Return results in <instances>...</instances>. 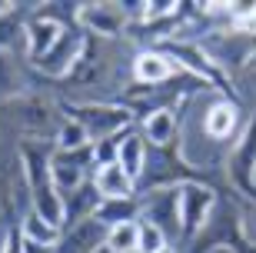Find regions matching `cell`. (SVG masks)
<instances>
[{"label":"cell","instance_id":"obj_1","mask_svg":"<svg viewBox=\"0 0 256 253\" xmlns=\"http://www.w3.org/2000/svg\"><path fill=\"white\" fill-rule=\"evenodd\" d=\"M66 117L84 123L90 140H104V137H120L124 130L133 127V113L124 103L110 100H90V103H66Z\"/></svg>","mask_w":256,"mask_h":253},{"label":"cell","instance_id":"obj_2","mask_svg":"<svg viewBox=\"0 0 256 253\" xmlns=\"http://www.w3.org/2000/svg\"><path fill=\"white\" fill-rule=\"evenodd\" d=\"M180 243H193L203 230H206L210 216L220 203V193L203 180H186L180 183Z\"/></svg>","mask_w":256,"mask_h":253},{"label":"cell","instance_id":"obj_3","mask_svg":"<svg viewBox=\"0 0 256 253\" xmlns=\"http://www.w3.org/2000/svg\"><path fill=\"white\" fill-rule=\"evenodd\" d=\"M223 170H226L230 187L240 190L250 203H256V113L246 120V127H243L240 137L233 140Z\"/></svg>","mask_w":256,"mask_h":253},{"label":"cell","instance_id":"obj_4","mask_svg":"<svg viewBox=\"0 0 256 253\" xmlns=\"http://www.w3.org/2000/svg\"><path fill=\"white\" fill-rule=\"evenodd\" d=\"M200 50L206 54V60L216 67L220 74H233V70H246L250 67V57L256 50V40L240 34L233 24L223 30H213L210 37L200 40Z\"/></svg>","mask_w":256,"mask_h":253},{"label":"cell","instance_id":"obj_5","mask_svg":"<svg viewBox=\"0 0 256 253\" xmlns=\"http://www.w3.org/2000/svg\"><path fill=\"white\" fill-rule=\"evenodd\" d=\"M60 10L64 7H57V4H54V7H34L30 10L27 27H24V54H27L30 64L44 60V57L54 50V44L64 37V30L70 27Z\"/></svg>","mask_w":256,"mask_h":253},{"label":"cell","instance_id":"obj_6","mask_svg":"<svg viewBox=\"0 0 256 253\" xmlns=\"http://www.w3.org/2000/svg\"><path fill=\"white\" fill-rule=\"evenodd\" d=\"M180 187H160V190H143L140 197V220L160 226L163 233L173 240H180Z\"/></svg>","mask_w":256,"mask_h":253},{"label":"cell","instance_id":"obj_7","mask_svg":"<svg viewBox=\"0 0 256 253\" xmlns=\"http://www.w3.org/2000/svg\"><path fill=\"white\" fill-rule=\"evenodd\" d=\"M76 27L100 40H116L130 30L124 4H80L76 7Z\"/></svg>","mask_w":256,"mask_h":253},{"label":"cell","instance_id":"obj_8","mask_svg":"<svg viewBox=\"0 0 256 253\" xmlns=\"http://www.w3.org/2000/svg\"><path fill=\"white\" fill-rule=\"evenodd\" d=\"M84 40H86V34L76 24H70L64 30V37L54 44V50L44 60L34 64V70L40 77H47V80H66L70 70H74V64H76V57H80V50H84Z\"/></svg>","mask_w":256,"mask_h":253},{"label":"cell","instance_id":"obj_9","mask_svg":"<svg viewBox=\"0 0 256 253\" xmlns=\"http://www.w3.org/2000/svg\"><path fill=\"white\" fill-rule=\"evenodd\" d=\"M203 127H206L210 140L223 143V147H233L240 133V107L226 97H213L203 110Z\"/></svg>","mask_w":256,"mask_h":253},{"label":"cell","instance_id":"obj_10","mask_svg":"<svg viewBox=\"0 0 256 253\" xmlns=\"http://www.w3.org/2000/svg\"><path fill=\"white\" fill-rule=\"evenodd\" d=\"M104 243H106V226L94 216V220H80V223L64 226L60 243L50 253H96L104 250Z\"/></svg>","mask_w":256,"mask_h":253},{"label":"cell","instance_id":"obj_11","mask_svg":"<svg viewBox=\"0 0 256 253\" xmlns=\"http://www.w3.org/2000/svg\"><path fill=\"white\" fill-rule=\"evenodd\" d=\"M176 77V67L160 47H143L133 57V80L140 87H163Z\"/></svg>","mask_w":256,"mask_h":253},{"label":"cell","instance_id":"obj_12","mask_svg":"<svg viewBox=\"0 0 256 253\" xmlns=\"http://www.w3.org/2000/svg\"><path fill=\"white\" fill-rule=\"evenodd\" d=\"M140 133L146 140V147H153V150L176 147V140H180V117H176V110H153L140 123Z\"/></svg>","mask_w":256,"mask_h":253},{"label":"cell","instance_id":"obj_13","mask_svg":"<svg viewBox=\"0 0 256 253\" xmlns=\"http://www.w3.org/2000/svg\"><path fill=\"white\" fill-rule=\"evenodd\" d=\"M94 187L100 190V197H104V200H124V197H136V193H140L136 180H133L120 163L96 167L94 170Z\"/></svg>","mask_w":256,"mask_h":253},{"label":"cell","instance_id":"obj_14","mask_svg":"<svg viewBox=\"0 0 256 253\" xmlns=\"http://www.w3.org/2000/svg\"><path fill=\"white\" fill-rule=\"evenodd\" d=\"M146 157H150V147H146V140H143V133L136 130V127H130V130L120 133V153H116V163H120L136 183H140L143 170H146Z\"/></svg>","mask_w":256,"mask_h":253},{"label":"cell","instance_id":"obj_15","mask_svg":"<svg viewBox=\"0 0 256 253\" xmlns=\"http://www.w3.org/2000/svg\"><path fill=\"white\" fill-rule=\"evenodd\" d=\"M104 197H100V190L94 187V177L86 180L84 187L70 190L64 193V210H66V226L70 223H80V220H94L96 210H100Z\"/></svg>","mask_w":256,"mask_h":253},{"label":"cell","instance_id":"obj_16","mask_svg":"<svg viewBox=\"0 0 256 253\" xmlns=\"http://www.w3.org/2000/svg\"><path fill=\"white\" fill-rule=\"evenodd\" d=\"M17 226H20V233H24V240H27V243L47 246V250H54V246L60 243V236H64V230H60V226H54V223H47L37 210H27V213L20 216Z\"/></svg>","mask_w":256,"mask_h":253},{"label":"cell","instance_id":"obj_17","mask_svg":"<svg viewBox=\"0 0 256 253\" xmlns=\"http://www.w3.org/2000/svg\"><path fill=\"white\" fill-rule=\"evenodd\" d=\"M50 143H54V150H64V153H74V150H86L90 147V133L84 130V123H76L74 117H60L57 130H54V137H50Z\"/></svg>","mask_w":256,"mask_h":253},{"label":"cell","instance_id":"obj_18","mask_svg":"<svg viewBox=\"0 0 256 253\" xmlns=\"http://www.w3.org/2000/svg\"><path fill=\"white\" fill-rule=\"evenodd\" d=\"M96 220L104 226H116V223H133L140 220V197H124V200H104L96 210Z\"/></svg>","mask_w":256,"mask_h":253},{"label":"cell","instance_id":"obj_19","mask_svg":"<svg viewBox=\"0 0 256 253\" xmlns=\"http://www.w3.org/2000/svg\"><path fill=\"white\" fill-rule=\"evenodd\" d=\"M136 243H140V220L106 226V243L104 246L110 253H136Z\"/></svg>","mask_w":256,"mask_h":253},{"label":"cell","instance_id":"obj_20","mask_svg":"<svg viewBox=\"0 0 256 253\" xmlns=\"http://www.w3.org/2000/svg\"><path fill=\"white\" fill-rule=\"evenodd\" d=\"M24 27H27V17H24V10H17V4L7 14H0V54L14 50V44L24 37Z\"/></svg>","mask_w":256,"mask_h":253},{"label":"cell","instance_id":"obj_21","mask_svg":"<svg viewBox=\"0 0 256 253\" xmlns=\"http://www.w3.org/2000/svg\"><path fill=\"white\" fill-rule=\"evenodd\" d=\"M24 84H27V80L20 74L14 54H0V100L7 103V100H14V97H20V87Z\"/></svg>","mask_w":256,"mask_h":253},{"label":"cell","instance_id":"obj_22","mask_svg":"<svg viewBox=\"0 0 256 253\" xmlns=\"http://www.w3.org/2000/svg\"><path fill=\"white\" fill-rule=\"evenodd\" d=\"M170 250H173L170 236L163 233L160 226L140 220V243H136V253H170Z\"/></svg>","mask_w":256,"mask_h":253},{"label":"cell","instance_id":"obj_23","mask_svg":"<svg viewBox=\"0 0 256 253\" xmlns=\"http://www.w3.org/2000/svg\"><path fill=\"white\" fill-rule=\"evenodd\" d=\"M116 153H120V137H104V140H94V163H96V167L116 163Z\"/></svg>","mask_w":256,"mask_h":253},{"label":"cell","instance_id":"obj_24","mask_svg":"<svg viewBox=\"0 0 256 253\" xmlns=\"http://www.w3.org/2000/svg\"><path fill=\"white\" fill-rule=\"evenodd\" d=\"M0 253H27V246H24V233H20L17 223L7 226V236H4V243H0Z\"/></svg>","mask_w":256,"mask_h":253},{"label":"cell","instance_id":"obj_25","mask_svg":"<svg viewBox=\"0 0 256 253\" xmlns=\"http://www.w3.org/2000/svg\"><path fill=\"white\" fill-rule=\"evenodd\" d=\"M243 236H246V243L256 250V203H250V206H243Z\"/></svg>","mask_w":256,"mask_h":253},{"label":"cell","instance_id":"obj_26","mask_svg":"<svg viewBox=\"0 0 256 253\" xmlns=\"http://www.w3.org/2000/svg\"><path fill=\"white\" fill-rule=\"evenodd\" d=\"M250 74H256V50H253V57H250V67H246Z\"/></svg>","mask_w":256,"mask_h":253},{"label":"cell","instance_id":"obj_27","mask_svg":"<svg viewBox=\"0 0 256 253\" xmlns=\"http://www.w3.org/2000/svg\"><path fill=\"white\" fill-rule=\"evenodd\" d=\"M96 253H110V250H106V246H104V250H96Z\"/></svg>","mask_w":256,"mask_h":253}]
</instances>
